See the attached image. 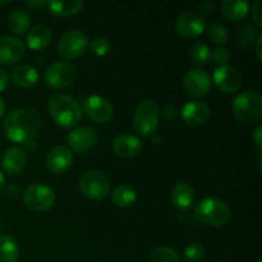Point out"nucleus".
Listing matches in <instances>:
<instances>
[{"mask_svg":"<svg viewBox=\"0 0 262 262\" xmlns=\"http://www.w3.org/2000/svg\"><path fill=\"white\" fill-rule=\"evenodd\" d=\"M252 140H253V142L256 143V146H257L258 150L261 151V148H262V127L261 125H257V127L255 128V130H253V133H252Z\"/></svg>","mask_w":262,"mask_h":262,"instance_id":"obj_37","label":"nucleus"},{"mask_svg":"<svg viewBox=\"0 0 262 262\" xmlns=\"http://www.w3.org/2000/svg\"><path fill=\"white\" fill-rule=\"evenodd\" d=\"M207 37L212 43L222 46L229 40V31L222 23L212 22L207 28Z\"/></svg>","mask_w":262,"mask_h":262,"instance_id":"obj_28","label":"nucleus"},{"mask_svg":"<svg viewBox=\"0 0 262 262\" xmlns=\"http://www.w3.org/2000/svg\"><path fill=\"white\" fill-rule=\"evenodd\" d=\"M189 55H191L192 61H193L196 66L202 67L206 66L210 61V59H211V50H210V48L206 43L197 42L192 46Z\"/></svg>","mask_w":262,"mask_h":262,"instance_id":"obj_29","label":"nucleus"},{"mask_svg":"<svg viewBox=\"0 0 262 262\" xmlns=\"http://www.w3.org/2000/svg\"><path fill=\"white\" fill-rule=\"evenodd\" d=\"M53 38L51 30L45 25H37L31 28L26 37V42L31 50H43Z\"/></svg>","mask_w":262,"mask_h":262,"instance_id":"obj_22","label":"nucleus"},{"mask_svg":"<svg viewBox=\"0 0 262 262\" xmlns=\"http://www.w3.org/2000/svg\"><path fill=\"white\" fill-rule=\"evenodd\" d=\"M31 25V17L25 9H15L8 17V27L17 35H23L28 31Z\"/></svg>","mask_w":262,"mask_h":262,"instance_id":"obj_26","label":"nucleus"},{"mask_svg":"<svg viewBox=\"0 0 262 262\" xmlns=\"http://www.w3.org/2000/svg\"><path fill=\"white\" fill-rule=\"evenodd\" d=\"M97 133L94 128L78 127L72 130L67 137L69 150L76 154H86L97 145Z\"/></svg>","mask_w":262,"mask_h":262,"instance_id":"obj_11","label":"nucleus"},{"mask_svg":"<svg viewBox=\"0 0 262 262\" xmlns=\"http://www.w3.org/2000/svg\"><path fill=\"white\" fill-rule=\"evenodd\" d=\"M8 84H9V76L4 69L0 68V92L4 91Z\"/></svg>","mask_w":262,"mask_h":262,"instance_id":"obj_39","label":"nucleus"},{"mask_svg":"<svg viewBox=\"0 0 262 262\" xmlns=\"http://www.w3.org/2000/svg\"><path fill=\"white\" fill-rule=\"evenodd\" d=\"M211 58L212 60H214V63L217 64L219 67L228 66V61H229L230 59V53L228 49L219 46V48H216L215 50H212Z\"/></svg>","mask_w":262,"mask_h":262,"instance_id":"obj_34","label":"nucleus"},{"mask_svg":"<svg viewBox=\"0 0 262 262\" xmlns=\"http://www.w3.org/2000/svg\"><path fill=\"white\" fill-rule=\"evenodd\" d=\"M171 201L179 210H188L194 202V189L187 182H178L171 188Z\"/></svg>","mask_w":262,"mask_h":262,"instance_id":"obj_20","label":"nucleus"},{"mask_svg":"<svg viewBox=\"0 0 262 262\" xmlns=\"http://www.w3.org/2000/svg\"><path fill=\"white\" fill-rule=\"evenodd\" d=\"M150 262H181V258L173 248L160 246L152 250L150 255Z\"/></svg>","mask_w":262,"mask_h":262,"instance_id":"obj_30","label":"nucleus"},{"mask_svg":"<svg viewBox=\"0 0 262 262\" xmlns=\"http://www.w3.org/2000/svg\"><path fill=\"white\" fill-rule=\"evenodd\" d=\"M49 112L58 125L73 128L81 122L82 107L77 100L64 94H55L49 100Z\"/></svg>","mask_w":262,"mask_h":262,"instance_id":"obj_2","label":"nucleus"},{"mask_svg":"<svg viewBox=\"0 0 262 262\" xmlns=\"http://www.w3.org/2000/svg\"><path fill=\"white\" fill-rule=\"evenodd\" d=\"M25 43L18 37H14V36L0 37V64L2 66H12L19 61L25 55Z\"/></svg>","mask_w":262,"mask_h":262,"instance_id":"obj_15","label":"nucleus"},{"mask_svg":"<svg viewBox=\"0 0 262 262\" xmlns=\"http://www.w3.org/2000/svg\"><path fill=\"white\" fill-rule=\"evenodd\" d=\"M258 35L257 31L252 27V26H242V27L238 30L237 37H235V41H237V45L241 46V48H250L257 40Z\"/></svg>","mask_w":262,"mask_h":262,"instance_id":"obj_31","label":"nucleus"},{"mask_svg":"<svg viewBox=\"0 0 262 262\" xmlns=\"http://www.w3.org/2000/svg\"><path fill=\"white\" fill-rule=\"evenodd\" d=\"M250 12V4L245 0H224L220 4V14L229 22H241Z\"/></svg>","mask_w":262,"mask_h":262,"instance_id":"obj_21","label":"nucleus"},{"mask_svg":"<svg viewBox=\"0 0 262 262\" xmlns=\"http://www.w3.org/2000/svg\"><path fill=\"white\" fill-rule=\"evenodd\" d=\"M0 230H2V224H0Z\"/></svg>","mask_w":262,"mask_h":262,"instance_id":"obj_47","label":"nucleus"},{"mask_svg":"<svg viewBox=\"0 0 262 262\" xmlns=\"http://www.w3.org/2000/svg\"><path fill=\"white\" fill-rule=\"evenodd\" d=\"M84 113L94 122L104 124L113 117V106L109 100L99 95H91L84 101Z\"/></svg>","mask_w":262,"mask_h":262,"instance_id":"obj_13","label":"nucleus"},{"mask_svg":"<svg viewBox=\"0 0 262 262\" xmlns=\"http://www.w3.org/2000/svg\"><path fill=\"white\" fill-rule=\"evenodd\" d=\"M55 202V192L49 186L35 183L28 186L23 193V204L36 212L48 211Z\"/></svg>","mask_w":262,"mask_h":262,"instance_id":"obj_7","label":"nucleus"},{"mask_svg":"<svg viewBox=\"0 0 262 262\" xmlns=\"http://www.w3.org/2000/svg\"><path fill=\"white\" fill-rule=\"evenodd\" d=\"M110 179L104 171L89 170L79 178V189L90 200H104L110 193Z\"/></svg>","mask_w":262,"mask_h":262,"instance_id":"obj_6","label":"nucleus"},{"mask_svg":"<svg viewBox=\"0 0 262 262\" xmlns=\"http://www.w3.org/2000/svg\"><path fill=\"white\" fill-rule=\"evenodd\" d=\"M261 42H262V36L258 35L257 40H256V54H257V58L260 59V60L262 58V55H261Z\"/></svg>","mask_w":262,"mask_h":262,"instance_id":"obj_41","label":"nucleus"},{"mask_svg":"<svg viewBox=\"0 0 262 262\" xmlns=\"http://www.w3.org/2000/svg\"><path fill=\"white\" fill-rule=\"evenodd\" d=\"M214 8H215V4L214 3L209 2V0H205V2L200 3L199 5V14L201 15L202 18L204 17H207L209 14H211L212 12H214Z\"/></svg>","mask_w":262,"mask_h":262,"instance_id":"obj_36","label":"nucleus"},{"mask_svg":"<svg viewBox=\"0 0 262 262\" xmlns=\"http://www.w3.org/2000/svg\"><path fill=\"white\" fill-rule=\"evenodd\" d=\"M84 3L82 0H53V2L46 3V7L49 8L53 14L60 15V17H69L79 13L83 8Z\"/></svg>","mask_w":262,"mask_h":262,"instance_id":"obj_24","label":"nucleus"},{"mask_svg":"<svg viewBox=\"0 0 262 262\" xmlns=\"http://www.w3.org/2000/svg\"><path fill=\"white\" fill-rule=\"evenodd\" d=\"M212 79L205 69H191L183 78V89L189 96L204 97L211 91Z\"/></svg>","mask_w":262,"mask_h":262,"instance_id":"obj_10","label":"nucleus"},{"mask_svg":"<svg viewBox=\"0 0 262 262\" xmlns=\"http://www.w3.org/2000/svg\"><path fill=\"white\" fill-rule=\"evenodd\" d=\"M12 81L15 86L28 89L37 83L38 72L32 66H18L12 71Z\"/></svg>","mask_w":262,"mask_h":262,"instance_id":"obj_23","label":"nucleus"},{"mask_svg":"<svg viewBox=\"0 0 262 262\" xmlns=\"http://www.w3.org/2000/svg\"><path fill=\"white\" fill-rule=\"evenodd\" d=\"M7 193L9 197H18L19 194V187L14 186V184H10L7 187Z\"/></svg>","mask_w":262,"mask_h":262,"instance_id":"obj_40","label":"nucleus"},{"mask_svg":"<svg viewBox=\"0 0 262 262\" xmlns=\"http://www.w3.org/2000/svg\"><path fill=\"white\" fill-rule=\"evenodd\" d=\"M194 216L201 224L219 228L230 219V209L225 201L217 197H206L197 204Z\"/></svg>","mask_w":262,"mask_h":262,"instance_id":"obj_3","label":"nucleus"},{"mask_svg":"<svg viewBox=\"0 0 262 262\" xmlns=\"http://www.w3.org/2000/svg\"><path fill=\"white\" fill-rule=\"evenodd\" d=\"M214 82L224 94H232L239 90L242 76L239 71L232 66L217 67L214 72Z\"/></svg>","mask_w":262,"mask_h":262,"instance_id":"obj_14","label":"nucleus"},{"mask_svg":"<svg viewBox=\"0 0 262 262\" xmlns=\"http://www.w3.org/2000/svg\"><path fill=\"white\" fill-rule=\"evenodd\" d=\"M73 163V154L67 146H55L46 155V166L54 174H63Z\"/></svg>","mask_w":262,"mask_h":262,"instance_id":"obj_16","label":"nucleus"},{"mask_svg":"<svg viewBox=\"0 0 262 262\" xmlns=\"http://www.w3.org/2000/svg\"><path fill=\"white\" fill-rule=\"evenodd\" d=\"M112 200L118 207L127 209V207L135 205V202L137 201V194H136V191L132 187L128 186V184H122V186H118L113 191Z\"/></svg>","mask_w":262,"mask_h":262,"instance_id":"obj_27","label":"nucleus"},{"mask_svg":"<svg viewBox=\"0 0 262 262\" xmlns=\"http://www.w3.org/2000/svg\"><path fill=\"white\" fill-rule=\"evenodd\" d=\"M26 5H27L30 9L32 10H40L42 9L43 7L46 5V2H43V0H27V2L25 3Z\"/></svg>","mask_w":262,"mask_h":262,"instance_id":"obj_38","label":"nucleus"},{"mask_svg":"<svg viewBox=\"0 0 262 262\" xmlns=\"http://www.w3.org/2000/svg\"><path fill=\"white\" fill-rule=\"evenodd\" d=\"M90 50L94 55L104 56L110 51V41L106 37H95L94 40L90 41Z\"/></svg>","mask_w":262,"mask_h":262,"instance_id":"obj_33","label":"nucleus"},{"mask_svg":"<svg viewBox=\"0 0 262 262\" xmlns=\"http://www.w3.org/2000/svg\"><path fill=\"white\" fill-rule=\"evenodd\" d=\"M23 145H25L27 148H30V150H33V148H35V142H33L32 140L27 141V142L23 143Z\"/></svg>","mask_w":262,"mask_h":262,"instance_id":"obj_44","label":"nucleus"},{"mask_svg":"<svg viewBox=\"0 0 262 262\" xmlns=\"http://www.w3.org/2000/svg\"><path fill=\"white\" fill-rule=\"evenodd\" d=\"M262 3L261 0H256L252 5V18L257 26H262Z\"/></svg>","mask_w":262,"mask_h":262,"instance_id":"obj_35","label":"nucleus"},{"mask_svg":"<svg viewBox=\"0 0 262 262\" xmlns=\"http://www.w3.org/2000/svg\"><path fill=\"white\" fill-rule=\"evenodd\" d=\"M205 257V250L200 243H191L184 250L186 262H202Z\"/></svg>","mask_w":262,"mask_h":262,"instance_id":"obj_32","label":"nucleus"},{"mask_svg":"<svg viewBox=\"0 0 262 262\" xmlns=\"http://www.w3.org/2000/svg\"><path fill=\"white\" fill-rule=\"evenodd\" d=\"M41 127V118L36 110L30 107L14 109L5 117L4 130L10 141L26 143L38 133Z\"/></svg>","mask_w":262,"mask_h":262,"instance_id":"obj_1","label":"nucleus"},{"mask_svg":"<svg viewBox=\"0 0 262 262\" xmlns=\"http://www.w3.org/2000/svg\"><path fill=\"white\" fill-rule=\"evenodd\" d=\"M210 112L209 106L201 101H189L182 109V119L186 123L188 127H200V125L205 124L207 120L210 119Z\"/></svg>","mask_w":262,"mask_h":262,"instance_id":"obj_17","label":"nucleus"},{"mask_svg":"<svg viewBox=\"0 0 262 262\" xmlns=\"http://www.w3.org/2000/svg\"><path fill=\"white\" fill-rule=\"evenodd\" d=\"M19 246L12 235L0 234V262H18Z\"/></svg>","mask_w":262,"mask_h":262,"instance_id":"obj_25","label":"nucleus"},{"mask_svg":"<svg viewBox=\"0 0 262 262\" xmlns=\"http://www.w3.org/2000/svg\"><path fill=\"white\" fill-rule=\"evenodd\" d=\"M43 78H45L46 84L51 89H66L76 81L77 68L71 61H55L50 67H48Z\"/></svg>","mask_w":262,"mask_h":262,"instance_id":"obj_8","label":"nucleus"},{"mask_svg":"<svg viewBox=\"0 0 262 262\" xmlns=\"http://www.w3.org/2000/svg\"><path fill=\"white\" fill-rule=\"evenodd\" d=\"M89 48V38L81 30H69L60 37L58 51L67 60H74L84 54Z\"/></svg>","mask_w":262,"mask_h":262,"instance_id":"obj_9","label":"nucleus"},{"mask_svg":"<svg viewBox=\"0 0 262 262\" xmlns=\"http://www.w3.org/2000/svg\"><path fill=\"white\" fill-rule=\"evenodd\" d=\"M4 188H5V178L4 176H3L2 171H0V192H2Z\"/></svg>","mask_w":262,"mask_h":262,"instance_id":"obj_43","label":"nucleus"},{"mask_svg":"<svg viewBox=\"0 0 262 262\" xmlns=\"http://www.w3.org/2000/svg\"><path fill=\"white\" fill-rule=\"evenodd\" d=\"M158 141H160V142H161V137L156 136V137L154 138V143H155V145H158Z\"/></svg>","mask_w":262,"mask_h":262,"instance_id":"obj_45","label":"nucleus"},{"mask_svg":"<svg viewBox=\"0 0 262 262\" xmlns=\"http://www.w3.org/2000/svg\"><path fill=\"white\" fill-rule=\"evenodd\" d=\"M232 109L242 123L257 122L262 117V96L256 91L242 92L233 100Z\"/></svg>","mask_w":262,"mask_h":262,"instance_id":"obj_4","label":"nucleus"},{"mask_svg":"<svg viewBox=\"0 0 262 262\" xmlns=\"http://www.w3.org/2000/svg\"><path fill=\"white\" fill-rule=\"evenodd\" d=\"M8 3H9V2L7 0V2H0V4H8Z\"/></svg>","mask_w":262,"mask_h":262,"instance_id":"obj_46","label":"nucleus"},{"mask_svg":"<svg viewBox=\"0 0 262 262\" xmlns=\"http://www.w3.org/2000/svg\"><path fill=\"white\" fill-rule=\"evenodd\" d=\"M143 143L136 136L129 133H122L113 141V150L118 156L124 159L135 158L142 151Z\"/></svg>","mask_w":262,"mask_h":262,"instance_id":"obj_18","label":"nucleus"},{"mask_svg":"<svg viewBox=\"0 0 262 262\" xmlns=\"http://www.w3.org/2000/svg\"><path fill=\"white\" fill-rule=\"evenodd\" d=\"M2 165L7 174L18 176L25 170L26 165H27V154L23 148L13 146L4 152Z\"/></svg>","mask_w":262,"mask_h":262,"instance_id":"obj_19","label":"nucleus"},{"mask_svg":"<svg viewBox=\"0 0 262 262\" xmlns=\"http://www.w3.org/2000/svg\"><path fill=\"white\" fill-rule=\"evenodd\" d=\"M177 32L187 38H193L205 31V20L197 12L186 10L177 17Z\"/></svg>","mask_w":262,"mask_h":262,"instance_id":"obj_12","label":"nucleus"},{"mask_svg":"<svg viewBox=\"0 0 262 262\" xmlns=\"http://www.w3.org/2000/svg\"><path fill=\"white\" fill-rule=\"evenodd\" d=\"M160 118V109L154 100H145L136 109L133 115V127L142 137H150L156 132Z\"/></svg>","mask_w":262,"mask_h":262,"instance_id":"obj_5","label":"nucleus"},{"mask_svg":"<svg viewBox=\"0 0 262 262\" xmlns=\"http://www.w3.org/2000/svg\"><path fill=\"white\" fill-rule=\"evenodd\" d=\"M4 113H5V102H4V100L0 97V118L4 115Z\"/></svg>","mask_w":262,"mask_h":262,"instance_id":"obj_42","label":"nucleus"}]
</instances>
